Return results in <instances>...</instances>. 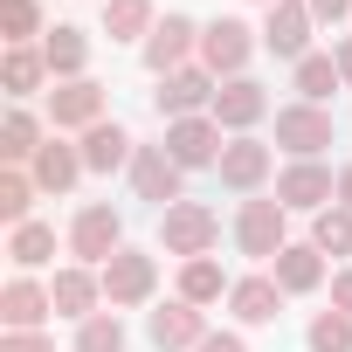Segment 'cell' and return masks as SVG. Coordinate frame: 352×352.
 <instances>
[{"label": "cell", "mask_w": 352, "mask_h": 352, "mask_svg": "<svg viewBox=\"0 0 352 352\" xmlns=\"http://www.w3.org/2000/svg\"><path fill=\"white\" fill-rule=\"evenodd\" d=\"M166 152H173V166L187 173V166H221L228 145H221V124L214 118H173L166 124Z\"/></svg>", "instance_id": "obj_10"}, {"label": "cell", "mask_w": 352, "mask_h": 352, "mask_svg": "<svg viewBox=\"0 0 352 352\" xmlns=\"http://www.w3.org/2000/svg\"><path fill=\"white\" fill-rule=\"evenodd\" d=\"M249 56H256V28H249V21L221 14V21L201 28V69H214V76H242Z\"/></svg>", "instance_id": "obj_5"}, {"label": "cell", "mask_w": 352, "mask_h": 352, "mask_svg": "<svg viewBox=\"0 0 352 352\" xmlns=\"http://www.w3.org/2000/svg\"><path fill=\"white\" fill-rule=\"evenodd\" d=\"M49 124H56V131H90V124H104V83H90V76L56 83V90H49Z\"/></svg>", "instance_id": "obj_12"}, {"label": "cell", "mask_w": 352, "mask_h": 352, "mask_svg": "<svg viewBox=\"0 0 352 352\" xmlns=\"http://www.w3.org/2000/svg\"><path fill=\"white\" fill-rule=\"evenodd\" d=\"M331 311H345V318H352V270H338V276H331Z\"/></svg>", "instance_id": "obj_37"}, {"label": "cell", "mask_w": 352, "mask_h": 352, "mask_svg": "<svg viewBox=\"0 0 352 352\" xmlns=\"http://www.w3.org/2000/svg\"><path fill=\"white\" fill-rule=\"evenodd\" d=\"M131 187H138V201H152L159 214L180 208V166H173L166 145H138V159H131Z\"/></svg>", "instance_id": "obj_11"}, {"label": "cell", "mask_w": 352, "mask_h": 352, "mask_svg": "<svg viewBox=\"0 0 352 352\" xmlns=\"http://www.w3.org/2000/svg\"><path fill=\"white\" fill-rule=\"evenodd\" d=\"M49 297H56V318H97V304H104V276L90 270V263H69V270H56V283H49Z\"/></svg>", "instance_id": "obj_16"}, {"label": "cell", "mask_w": 352, "mask_h": 352, "mask_svg": "<svg viewBox=\"0 0 352 352\" xmlns=\"http://www.w3.org/2000/svg\"><path fill=\"white\" fill-rule=\"evenodd\" d=\"M49 311H56V297H49V283H35V276H14L8 290H0V318H8V331H42Z\"/></svg>", "instance_id": "obj_17"}, {"label": "cell", "mask_w": 352, "mask_h": 352, "mask_svg": "<svg viewBox=\"0 0 352 352\" xmlns=\"http://www.w3.org/2000/svg\"><path fill=\"white\" fill-rule=\"evenodd\" d=\"M235 283L221 276V263L214 256H194V263H180V297L187 304H214V297H228Z\"/></svg>", "instance_id": "obj_26"}, {"label": "cell", "mask_w": 352, "mask_h": 352, "mask_svg": "<svg viewBox=\"0 0 352 352\" xmlns=\"http://www.w3.org/2000/svg\"><path fill=\"white\" fill-rule=\"evenodd\" d=\"M331 56H338V76H345V90H352V35H338V49H331Z\"/></svg>", "instance_id": "obj_39"}, {"label": "cell", "mask_w": 352, "mask_h": 352, "mask_svg": "<svg viewBox=\"0 0 352 352\" xmlns=\"http://www.w3.org/2000/svg\"><path fill=\"white\" fill-rule=\"evenodd\" d=\"M276 201L290 214H324V201H338V173H324L318 159H297L283 180H276Z\"/></svg>", "instance_id": "obj_9"}, {"label": "cell", "mask_w": 352, "mask_h": 352, "mask_svg": "<svg viewBox=\"0 0 352 352\" xmlns=\"http://www.w3.org/2000/svg\"><path fill=\"white\" fill-rule=\"evenodd\" d=\"M42 145H49V138H42V124H35L28 111H14L8 124H0V159H8V166H35Z\"/></svg>", "instance_id": "obj_27"}, {"label": "cell", "mask_w": 352, "mask_h": 352, "mask_svg": "<svg viewBox=\"0 0 352 352\" xmlns=\"http://www.w3.org/2000/svg\"><path fill=\"white\" fill-rule=\"evenodd\" d=\"M201 49V21H187V14H166L152 35H145V69L152 76H173V69H187V56Z\"/></svg>", "instance_id": "obj_8"}, {"label": "cell", "mask_w": 352, "mask_h": 352, "mask_svg": "<svg viewBox=\"0 0 352 352\" xmlns=\"http://www.w3.org/2000/svg\"><path fill=\"white\" fill-rule=\"evenodd\" d=\"M283 221H290V208H283V201H242V214H235V249H242V256H256V263H276V256L290 249Z\"/></svg>", "instance_id": "obj_2"}, {"label": "cell", "mask_w": 352, "mask_h": 352, "mask_svg": "<svg viewBox=\"0 0 352 352\" xmlns=\"http://www.w3.org/2000/svg\"><path fill=\"white\" fill-rule=\"evenodd\" d=\"M270 276L283 283V297H311V290L324 283V249H318V242H290V249L270 263Z\"/></svg>", "instance_id": "obj_18"}, {"label": "cell", "mask_w": 352, "mask_h": 352, "mask_svg": "<svg viewBox=\"0 0 352 352\" xmlns=\"http://www.w3.org/2000/svg\"><path fill=\"white\" fill-rule=\"evenodd\" d=\"M35 173H21V166H8V173H0V221H8V228H21L28 221V208H35Z\"/></svg>", "instance_id": "obj_29"}, {"label": "cell", "mask_w": 352, "mask_h": 352, "mask_svg": "<svg viewBox=\"0 0 352 352\" xmlns=\"http://www.w3.org/2000/svg\"><path fill=\"white\" fill-rule=\"evenodd\" d=\"M145 331H152V345H159V352H194V345L208 338V318H201V304L173 297V304H159V311L145 318Z\"/></svg>", "instance_id": "obj_13"}, {"label": "cell", "mask_w": 352, "mask_h": 352, "mask_svg": "<svg viewBox=\"0 0 352 352\" xmlns=\"http://www.w3.org/2000/svg\"><path fill=\"white\" fill-rule=\"evenodd\" d=\"M194 352H249V338H242V331H208Z\"/></svg>", "instance_id": "obj_36"}, {"label": "cell", "mask_w": 352, "mask_h": 352, "mask_svg": "<svg viewBox=\"0 0 352 352\" xmlns=\"http://www.w3.org/2000/svg\"><path fill=\"white\" fill-rule=\"evenodd\" d=\"M152 28H159L152 0H104V35L111 42H145Z\"/></svg>", "instance_id": "obj_24"}, {"label": "cell", "mask_w": 352, "mask_h": 352, "mask_svg": "<svg viewBox=\"0 0 352 352\" xmlns=\"http://www.w3.org/2000/svg\"><path fill=\"white\" fill-rule=\"evenodd\" d=\"M276 145L297 152V159H318L331 145V111L324 104H283L276 111Z\"/></svg>", "instance_id": "obj_7"}, {"label": "cell", "mask_w": 352, "mask_h": 352, "mask_svg": "<svg viewBox=\"0 0 352 352\" xmlns=\"http://www.w3.org/2000/svg\"><path fill=\"white\" fill-rule=\"evenodd\" d=\"M49 76V56L42 49H8V63H0V83H8V97H35Z\"/></svg>", "instance_id": "obj_28"}, {"label": "cell", "mask_w": 352, "mask_h": 352, "mask_svg": "<svg viewBox=\"0 0 352 352\" xmlns=\"http://www.w3.org/2000/svg\"><path fill=\"white\" fill-rule=\"evenodd\" d=\"M311 242H318L324 256H352V208H324L318 228H311Z\"/></svg>", "instance_id": "obj_34"}, {"label": "cell", "mask_w": 352, "mask_h": 352, "mask_svg": "<svg viewBox=\"0 0 352 352\" xmlns=\"http://www.w3.org/2000/svg\"><path fill=\"white\" fill-rule=\"evenodd\" d=\"M304 345L311 352H352V318L345 311H318L311 331H304Z\"/></svg>", "instance_id": "obj_32"}, {"label": "cell", "mask_w": 352, "mask_h": 352, "mask_svg": "<svg viewBox=\"0 0 352 352\" xmlns=\"http://www.w3.org/2000/svg\"><path fill=\"white\" fill-rule=\"evenodd\" d=\"M221 187H235V194H256L263 180H270V145H256V138H235L228 152H221Z\"/></svg>", "instance_id": "obj_21"}, {"label": "cell", "mask_w": 352, "mask_h": 352, "mask_svg": "<svg viewBox=\"0 0 352 352\" xmlns=\"http://www.w3.org/2000/svg\"><path fill=\"white\" fill-rule=\"evenodd\" d=\"M214 90H221V76L201 63L173 69V76H159V118H194L201 104H214Z\"/></svg>", "instance_id": "obj_14"}, {"label": "cell", "mask_w": 352, "mask_h": 352, "mask_svg": "<svg viewBox=\"0 0 352 352\" xmlns=\"http://www.w3.org/2000/svg\"><path fill=\"white\" fill-rule=\"evenodd\" d=\"M0 352H56V338H49V331H8Z\"/></svg>", "instance_id": "obj_35"}, {"label": "cell", "mask_w": 352, "mask_h": 352, "mask_svg": "<svg viewBox=\"0 0 352 352\" xmlns=\"http://www.w3.org/2000/svg\"><path fill=\"white\" fill-rule=\"evenodd\" d=\"M263 8H276V0H263Z\"/></svg>", "instance_id": "obj_41"}, {"label": "cell", "mask_w": 352, "mask_h": 352, "mask_svg": "<svg viewBox=\"0 0 352 352\" xmlns=\"http://www.w3.org/2000/svg\"><path fill=\"white\" fill-rule=\"evenodd\" d=\"M0 28H8V49H35V35H49L35 0H0Z\"/></svg>", "instance_id": "obj_31"}, {"label": "cell", "mask_w": 352, "mask_h": 352, "mask_svg": "<svg viewBox=\"0 0 352 352\" xmlns=\"http://www.w3.org/2000/svg\"><path fill=\"white\" fill-rule=\"evenodd\" d=\"M338 208H352V166H338Z\"/></svg>", "instance_id": "obj_40"}, {"label": "cell", "mask_w": 352, "mask_h": 352, "mask_svg": "<svg viewBox=\"0 0 352 352\" xmlns=\"http://www.w3.org/2000/svg\"><path fill=\"white\" fill-rule=\"evenodd\" d=\"M214 242H221V214L201 208V201H180V208H166V214H159V249H166V256L194 263V256H208Z\"/></svg>", "instance_id": "obj_1"}, {"label": "cell", "mask_w": 352, "mask_h": 352, "mask_svg": "<svg viewBox=\"0 0 352 352\" xmlns=\"http://www.w3.org/2000/svg\"><path fill=\"white\" fill-rule=\"evenodd\" d=\"M28 173H35V187H42V194H69V187L83 180L90 166H83V145H63V138H49V145L35 152V166H28Z\"/></svg>", "instance_id": "obj_19"}, {"label": "cell", "mask_w": 352, "mask_h": 352, "mask_svg": "<svg viewBox=\"0 0 352 352\" xmlns=\"http://www.w3.org/2000/svg\"><path fill=\"white\" fill-rule=\"evenodd\" d=\"M8 256H14V270L28 276V270H42L49 256H56V228L49 221H21L14 235H8Z\"/></svg>", "instance_id": "obj_25"}, {"label": "cell", "mask_w": 352, "mask_h": 352, "mask_svg": "<svg viewBox=\"0 0 352 352\" xmlns=\"http://www.w3.org/2000/svg\"><path fill=\"white\" fill-rule=\"evenodd\" d=\"M76 352H124V324H118V311L83 318V324H76Z\"/></svg>", "instance_id": "obj_33"}, {"label": "cell", "mask_w": 352, "mask_h": 352, "mask_svg": "<svg viewBox=\"0 0 352 352\" xmlns=\"http://www.w3.org/2000/svg\"><path fill=\"white\" fill-rule=\"evenodd\" d=\"M331 90H345L338 56H304V63H297V97H304V104H324Z\"/></svg>", "instance_id": "obj_30"}, {"label": "cell", "mask_w": 352, "mask_h": 352, "mask_svg": "<svg viewBox=\"0 0 352 352\" xmlns=\"http://www.w3.org/2000/svg\"><path fill=\"white\" fill-rule=\"evenodd\" d=\"M311 0H276L270 8V21H263V49L270 56H283V63H304L311 56Z\"/></svg>", "instance_id": "obj_6"}, {"label": "cell", "mask_w": 352, "mask_h": 352, "mask_svg": "<svg viewBox=\"0 0 352 352\" xmlns=\"http://www.w3.org/2000/svg\"><path fill=\"white\" fill-rule=\"evenodd\" d=\"M118 249H124V214H118V208H104V201H90V208L69 221V256H76V263H90V270H104Z\"/></svg>", "instance_id": "obj_3"}, {"label": "cell", "mask_w": 352, "mask_h": 352, "mask_svg": "<svg viewBox=\"0 0 352 352\" xmlns=\"http://www.w3.org/2000/svg\"><path fill=\"white\" fill-rule=\"evenodd\" d=\"M138 159V138L124 131V124H90L83 131V166L90 173H118V166H131Z\"/></svg>", "instance_id": "obj_22"}, {"label": "cell", "mask_w": 352, "mask_h": 352, "mask_svg": "<svg viewBox=\"0 0 352 352\" xmlns=\"http://www.w3.org/2000/svg\"><path fill=\"white\" fill-rule=\"evenodd\" d=\"M311 14H318V21H345V14H352V0H311Z\"/></svg>", "instance_id": "obj_38"}, {"label": "cell", "mask_w": 352, "mask_h": 352, "mask_svg": "<svg viewBox=\"0 0 352 352\" xmlns=\"http://www.w3.org/2000/svg\"><path fill=\"white\" fill-rule=\"evenodd\" d=\"M42 56H49V76H56V83H76V76H83V63H90V35H83V28H69V21H56V28H49V42H42Z\"/></svg>", "instance_id": "obj_23"}, {"label": "cell", "mask_w": 352, "mask_h": 352, "mask_svg": "<svg viewBox=\"0 0 352 352\" xmlns=\"http://www.w3.org/2000/svg\"><path fill=\"white\" fill-rule=\"evenodd\" d=\"M97 276H104V304H111V311H131V304H145V297L159 290V263H152L145 249H118Z\"/></svg>", "instance_id": "obj_4"}, {"label": "cell", "mask_w": 352, "mask_h": 352, "mask_svg": "<svg viewBox=\"0 0 352 352\" xmlns=\"http://www.w3.org/2000/svg\"><path fill=\"white\" fill-rule=\"evenodd\" d=\"M228 311H235L242 324H276V311H283V283H276V276H235Z\"/></svg>", "instance_id": "obj_20"}, {"label": "cell", "mask_w": 352, "mask_h": 352, "mask_svg": "<svg viewBox=\"0 0 352 352\" xmlns=\"http://www.w3.org/2000/svg\"><path fill=\"white\" fill-rule=\"evenodd\" d=\"M263 111H270V97H263L256 76H228V83L214 90V104H208V118H214L221 131H249V124H263Z\"/></svg>", "instance_id": "obj_15"}]
</instances>
